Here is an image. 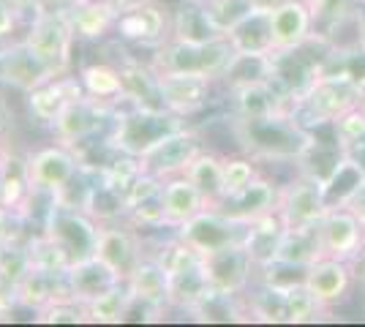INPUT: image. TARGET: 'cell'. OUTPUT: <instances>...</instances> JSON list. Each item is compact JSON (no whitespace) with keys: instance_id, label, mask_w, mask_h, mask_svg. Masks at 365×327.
<instances>
[{"instance_id":"8","label":"cell","mask_w":365,"mask_h":327,"mask_svg":"<svg viewBox=\"0 0 365 327\" xmlns=\"http://www.w3.org/2000/svg\"><path fill=\"white\" fill-rule=\"evenodd\" d=\"M202 267L213 289L227 292V295H243L254 284V273L259 265L245 243H232L224 249L202 254Z\"/></svg>"},{"instance_id":"14","label":"cell","mask_w":365,"mask_h":327,"mask_svg":"<svg viewBox=\"0 0 365 327\" xmlns=\"http://www.w3.org/2000/svg\"><path fill=\"white\" fill-rule=\"evenodd\" d=\"M202 150H205V142L199 137V131L182 125V128L172 131L169 137H164L153 150H148V153L142 156V170L153 172L155 177L167 180V177L182 175V172L188 170V164H191Z\"/></svg>"},{"instance_id":"9","label":"cell","mask_w":365,"mask_h":327,"mask_svg":"<svg viewBox=\"0 0 365 327\" xmlns=\"http://www.w3.org/2000/svg\"><path fill=\"white\" fill-rule=\"evenodd\" d=\"M28 167V180L31 188L41 191V194H61L63 188L74 180L82 172V158L71 150V145H46L41 150H36L25 158Z\"/></svg>"},{"instance_id":"48","label":"cell","mask_w":365,"mask_h":327,"mask_svg":"<svg viewBox=\"0 0 365 327\" xmlns=\"http://www.w3.org/2000/svg\"><path fill=\"white\" fill-rule=\"evenodd\" d=\"M346 207H349L351 213H357V216L365 221V188L360 191V194H357V197H354V199H351L349 204H346Z\"/></svg>"},{"instance_id":"22","label":"cell","mask_w":365,"mask_h":327,"mask_svg":"<svg viewBox=\"0 0 365 327\" xmlns=\"http://www.w3.org/2000/svg\"><path fill=\"white\" fill-rule=\"evenodd\" d=\"M161 202H164V227L167 229H178L185 221L199 216L202 210H207V199L185 175H175V177L164 180Z\"/></svg>"},{"instance_id":"12","label":"cell","mask_w":365,"mask_h":327,"mask_svg":"<svg viewBox=\"0 0 365 327\" xmlns=\"http://www.w3.org/2000/svg\"><path fill=\"white\" fill-rule=\"evenodd\" d=\"M175 234L180 237L182 243H188L194 251L207 254V251L224 249V246H232V243H245L248 224L229 218L218 207H207L191 221H185L182 227H178Z\"/></svg>"},{"instance_id":"6","label":"cell","mask_w":365,"mask_h":327,"mask_svg":"<svg viewBox=\"0 0 365 327\" xmlns=\"http://www.w3.org/2000/svg\"><path fill=\"white\" fill-rule=\"evenodd\" d=\"M327 210L322 180L308 172L300 170L287 186H278V216L287 229L317 227Z\"/></svg>"},{"instance_id":"18","label":"cell","mask_w":365,"mask_h":327,"mask_svg":"<svg viewBox=\"0 0 365 327\" xmlns=\"http://www.w3.org/2000/svg\"><path fill=\"white\" fill-rule=\"evenodd\" d=\"M215 79L197 77V74H158L161 101L169 112L191 118L210 104Z\"/></svg>"},{"instance_id":"49","label":"cell","mask_w":365,"mask_h":327,"mask_svg":"<svg viewBox=\"0 0 365 327\" xmlns=\"http://www.w3.org/2000/svg\"><path fill=\"white\" fill-rule=\"evenodd\" d=\"M303 3H308V6L317 11V16H319V11L324 9V3H327V0H303Z\"/></svg>"},{"instance_id":"32","label":"cell","mask_w":365,"mask_h":327,"mask_svg":"<svg viewBox=\"0 0 365 327\" xmlns=\"http://www.w3.org/2000/svg\"><path fill=\"white\" fill-rule=\"evenodd\" d=\"M79 82L82 90L98 101H109V104H120L125 98V82H123L120 66L112 63H88L79 68Z\"/></svg>"},{"instance_id":"13","label":"cell","mask_w":365,"mask_h":327,"mask_svg":"<svg viewBox=\"0 0 365 327\" xmlns=\"http://www.w3.org/2000/svg\"><path fill=\"white\" fill-rule=\"evenodd\" d=\"M322 256L354 262L365 246V221L349 207H330L317 224Z\"/></svg>"},{"instance_id":"29","label":"cell","mask_w":365,"mask_h":327,"mask_svg":"<svg viewBox=\"0 0 365 327\" xmlns=\"http://www.w3.org/2000/svg\"><path fill=\"white\" fill-rule=\"evenodd\" d=\"M125 284H128L131 295L139 297V300H148V303L164 306V308L169 306V273L153 254L142 256V262L134 267V273L125 279Z\"/></svg>"},{"instance_id":"1","label":"cell","mask_w":365,"mask_h":327,"mask_svg":"<svg viewBox=\"0 0 365 327\" xmlns=\"http://www.w3.org/2000/svg\"><path fill=\"white\" fill-rule=\"evenodd\" d=\"M235 134L248 156L267 161H300L317 142L292 109L267 118H235Z\"/></svg>"},{"instance_id":"34","label":"cell","mask_w":365,"mask_h":327,"mask_svg":"<svg viewBox=\"0 0 365 327\" xmlns=\"http://www.w3.org/2000/svg\"><path fill=\"white\" fill-rule=\"evenodd\" d=\"M229 41L240 55H273V36H270V9H257L245 22L229 33Z\"/></svg>"},{"instance_id":"31","label":"cell","mask_w":365,"mask_h":327,"mask_svg":"<svg viewBox=\"0 0 365 327\" xmlns=\"http://www.w3.org/2000/svg\"><path fill=\"white\" fill-rule=\"evenodd\" d=\"M123 82H125V98L128 104L148 109H167L161 101V88H158V74L153 71V66H142L137 61H128L120 66Z\"/></svg>"},{"instance_id":"33","label":"cell","mask_w":365,"mask_h":327,"mask_svg":"<svg viewBox=\"0 0 365 327\" xmlns=\"http://www.w3.org/2000/svg\"><path fill=\"white\" fill-rule=\"evenodd\" d=\"M182 175L202 191V197L207 199V207L221 204L224 199V156H218L213 150H202Z\"/></svg>"},{"instance_id":"39","label":"cell","mask_w":365,"mask_h":327,"mask_svg":"<svg viewBox=\"0 0 365 327\" xmlns=\"http://www.w3.org/2000/svg\"><path fill=\"white\" fill-rule=\"evenodd\" d=\"M330 128H333V142L338 150L354 153L357 147H365V101L346 109L341 118H335Z\"/></svg>"},{"instance_id":"16","label":"cell","mask_w":365,"mask_h":327,"mask_svg":"<svg viewBox=\"0 0 365 327\" xmlns=\"http://www.w3.org/2000/svg\"><path fill=\"white\" fill-rule=\"evenodd\" d=\"M61 71L52 68L44 58H38L25 38L22 41H11L9 47L0 52V82H6L9 88H14L19 93H31L38 85L58 77Z\"/></svg>"},{"instance_id":"21","label":"cell","mask_w":365,"mask_h":327,"mask_svg":"<svg viewBox=\"0 0 365 327\" xmlns=\"http://www.w3.org/2000/svg\"><path fill=\"white\" fill-rule=\"evenodd\" d=\"M25 95H28V109H31L33 118H36L38 123L49 125L74 98L85 95V90H82L79 77L58 74V77H52L49 82L38 85L36 90H31V93H25Z\"/></svg>"},{"instance_id":"52","label":"cell","mask_w":365,"mask_h":327,"mask_svg":"<svg viewBox=\"0 0 365 327\" xmlns=\"http://www.w3.org/2000/svg\"><path fill=\"white\" fill-rule=\"evenodd\" d=\"M9 158V150H6V142H3V137H0V164Z\"/></svg>"},{"instance_id":"2","label":"cell","mask_w":365,"mask_h":327,"mask_svg":"<svg viewBox=\"0 0 365 327\" xmlns=\"http://www.w3.org/2000/svg\"><path fill=\"white\" fill-rule=\"evenodd\" d=\"M360 101H365L363 79L346 71L317 74L292 104V112L303 125H330L335 118H341L346 109L357 107Z\"/></svg>"},{"instance_id":"17","label":"cell","mask_w":365,"mask_h":327,"mask_svg":"<svg viewBox=\"0 0 365 327\" xmlns=\"http://www.w3.org/2000/svg\"><path fill=\"white\" fill-rule=\"evenodd\" d=\"M314 22H317V11L303 0H284V3L273 6L270 9L273 55L303 49L314 38Z\"/></svg>"},{"instance_id":"24","label":"cell","mask_w":365,"mask_h":327,"mask_svg":"<svg viewBox=\"0 0 365 327\" xmlns=\"http://www.w3.org/2000/svg\"><path fill=\"white\" fill-rule=\"evenodd\" d=\"M327 207H346L365 188V164L354 153H341L330 175L322 180Z\"/></svg>"},{"instance_id":"50","label":"cell","mask_w":365,"mask_h":327,"mask_svg":"<svg viewBox=\"0 0 365 327\" xmlns=\"http://www.w3.org/2000/svg\"><path fill=\"white\" fill-rule=\"evenodd\" d=\"M278 3H284V0H257L259 9H273V6H278Z\"/></svg>"},{"instance_id":"53","label":"cell","mask_w":365,"mask_h":327,"mask_svg":"<svg viewBox=\"0 0 365 327\" xmlns=\"http://www.w3.org/2000/svg\"><path fill=\"white\" fill-rule=\"evenodd\" d=\"M0 204H3V167H0Z\"/></svg>"},{"instance_id":"51","label":"cell","mask_w":365,"mask_h":327,"mask_svg":"<svg viewBox=\"0 0 365 327\" xmlns=\"http://www.w3.org/2000/svg\"><path fill=\"white\" fill-rule=\"evenodd\" d=\"M104 3H112V6H115V9H125V6H131V3H134V0H104Z\"/></svg>"},{"instance_id":"36","label":"cell","mask_w":365,"mask_h":327,"mask_svg":"<svg viewBox=\"0 0 365 327\" xmlns=\"http://www.w3.org/2000/svg\"><path fill=\"white\" fill-rule=\"evenodd\" d=\"M284 232H287V227H284V221H281V216H278V210L248 224L245 246H248V251L254 254L257 265L267 262V259H273V254H275V249H278V243H281Z\"/></svg>"},{"instance_id":"45","label":"cell","mask_w":365,"mask_h":327,"mask_svg":"<svg viewBox=\"0 0 365 327\" xmlns=\"http://www.w3.org/2000/svg\"><path fill=\"white\" fill-rule=\"evenodd\" d=\"M28 6L36 9V0H0V41L14 36Z\"/></svg>"},{"instance_id":"23","label":"cell","mask_w":365,"mask_h":327,"mask_svg":"<svg viewBox=\"0 0 365 327\" xmlns=\"http://www.w3.org/2000/svg\"><path fill=\"white\" fill-rule=\"evenodd\" d=\"M218 210L227 213L229 218H235V221H240V224H251V221L278 210V186L270 183L264 175H259L245 191L218 204Z\"/></svg>"},{"instance_id":"38","label":"cell","mask_w":365,"mask_h":327,"mask_svg":"<svg viewBox=\"0 0 365 327\" xmlns=\"http://www.w3.org/2000/svg\"><path fill=\"white\" fill-rule=\"evenodd\" d=\"M33 267L31 251H28V240L22 243L19 237H11L9 243L0 246V286L14 292L19 281L28 276Z\"/></svg>"},{"instance_id":"54","label":"cell","mask_w":365,"mask_h":327,"mask_svg":"<svg viewBox=\"0 0 365 327\" xmlns=\"http://www.w3.org/2000/svg\"><path fill=\"white\" fill-rule=\"evenodd\" d=\"M354 3H357V6H365V0H354Z\"/></svg>"},{"instance_id":"37","label":"cell","mask_w":365,"mask_h":327,"mask_svg":"<svg viewBox=\"0 0 365 327\" xmlns=\"http://www.w3.org/2000/svg\"><path fill=\"white\" fill-rule=\"evenodd\" d=\"M128 303H131V289L125 281H120V284L109 286L107 292H101L85 303L88 322H93V325H120L125 319V311H128Z\"/></svg>"},{"instance_id":"43","label":"cell","mask_w":365,"mask_h":327,"mask_svg":"<svg viewBox=\"0 0 365 327\" xmlns=\"http://www.w3.org/2000/svg\"><path fill=\"white\" fill-rule=\"evenodd\" d=\"M287 300V322L289 325H305V322H317L322 313L327 311L317 297L305 289V284H297L284 292Z\"/></svg>"},{"instance_id":"5","label":"cell","mask_w":365,"mask_h":327,"mask_svg":"<svg viewBox=\"0 0 365 327\" xmlns=\"http://www.w3.org/2000/svg\"><path fill=\"white\" fill-rule=\"evenodd\" d=\"M74 41H76L74 28H71L66 11L36 6V16H33L28 33H25V44L38 58H44L61 74H68L71 55H74Z\"/></svg>"},{"instance_id":"30","label":"cell","mask_w":365,"mask_h":327,"mask_svg":"<svg viewBox=\"0 0 365 327\" xmlns=\"http://www.w3.org/2000/svg\"><path fill=\"white\" fill-rule=\"evenodd\" d=\"M210 292H213V286H210V281H207V273H205V267H202V259H199L197 265L182 267L178 273H169L167 303L175 306V308L191 311V308L199 306Z\"/></svg>"},{"instance_id":"3","label":"cell","mask_w":365,"mask_h":327,"mask_svg":"<svg viewBox=\"0 0 365 327\" xmlns=\"http://www.w3.org/2000/svg\"><path fill=\"white\" fill-rule=\"evenodd\" d=\"M237 49L229 41V36L205 41V44H188L169 38L161 47H155L153 55V71L155 74H197V77L218 79L224 77L229 63L235 61Z\"/></svg>"},{"instance_id":"28","label":"cell","mask_w":365,"mask_h":327,"mask_svg":"<svg viewBox=\"0 0 365 327\" xmlns=\"http://www.w3.org/2000/svg\"><path fill=\"white\" fill-rule=\"evenodd\" d=\"M172 38L188 41V44H205V41L221 38V33L215 31L202 0H182L172 11Z\"/></svg>"},{"instance_id":"15","label":"cell","mask_w":365,"mask_h":327,"mask_svg":"<svg viewBox=\"0 0 365 327\" xmlns=\"http://www.w3.org/2000/svg\"><path fill=\"white\" fill-rule=\"evenodd\" d=\"M137 227H125L120 221H109V224H98V240H96V254L104 265H109L123 281L134 273V267L142 262L145 256V246L142 237L134 232Z\"/></svg>"},{"instance_id":"4","label":"cell","mask_w":365,"mask_h":327,"mask_svg":"<svg viewBox=\"0 0 365 327\" xmlns=\"http://www.w3.org/2000/svg\"><path fill=\"white\" fill-rule=\"evenodd\" d=\"M128 104V101H125ZM185 125V118L169 112V109H148L128 104V109H118L112 131L107 134V145L112 150L131 153V156H145L158 142L169 137Z\"/></svg>"},{"instance_id":"27","label":"cell","mask_w":365,"mask_h":327,"mask_svg":"<svg viewBox=\"0 0 365 327\" xmlns=\"http://www.w3.org/2000/svg\"><path fill=\"white\" fill-rule=\"evenodd\" d=\"M71 28H74V36L82 38V41H101L107 38L109 33L118 28V16H120V9H115L112 3H104V0H88L76 9H68L66 11Z\"/></svg>"},{"instance_id":"7","label":"cell","mask_w":365,"mask_h":327,"mask_svg":"<svg viewBox=\"0 0 365 327\" xmlns=\"http://www.w3.org/2000/svg\"><path fill=\"white\" fill-rule=\"evenodd\" d=\"M115 112H118V104L98 101V98L85 93L63 109L61 115L49 123V128H52L55 140L63 142V145H82V142L98 137L107 125H112Z\"/></svg>"},{"instance_id":"26","label":"cell","mask_w":365,"mask_h":327,"mask_svg":"<svg viewBox=\"0 0 365 327\" xmlns=\"http://www.w3.org/2000/svg\"><path fill=\"white\" fill-rule=\"evenodd\" d=\"M16 303L31 308V311H41L52 300H58L68 292V281L66 273H55V270H41V267H31L28 276L19 281V286L14 289Z\"/></svg>"},{"instance_id":"11","label":"cell","mask_w":365,"mask_h":327,"mask_svg":"<svg viewBox=\"0 0 365 327\" xmlns=\"http://www.w3.org/2000/svg\"><path fill=\"white\" fill-rule=\"evenodd\" d=\"M41 232L55 237L63 249L71 254V259H88L96 254V240H98V221H93L85 210H76L68 204H61L55 199L46 224Z\"/></svg>"},{"instance_id":"20","label":"cell","mask_w":365,"mask_h":327,"mask_svg":"<svg viewBox=\"0 0 365 327\" xmlns=\"http://www.w3.org/2000/svg\"><path fill=\"white\" fill-rule=\"evenodd\" d=\"M305 289L319 300L324 308L338 306L351 289V262L346 259H333V256H319L305 270Z\"/></svg>"},{"instance_id":"44","label":"cell","mask_w":365,"mask_h":327,"mask_svg":"<svg viewBox=\"0 0 365 327\" xmlns=\"http://www.w3.org/2000/svg\"><path fill=\"white\" fill-rule=\"evenodd\" d=\"M36 322H44V325H85L88 322V308L76 297L63 295L36 313Z\"/></svg>"},{"instance_id":"25","label":"cell","mask_w":365,"mask_h":327,"mask_svg":"<svg viewBox=\"0 0 365 327\" xmlns=\"http://www.w3.org/2000/svg\"><path fill=\"white\" fill-rule=\"evenodd\" d=\"M66 281H68L71 297H76L79 303H88L96 295L107 292L109 286L120 284L123 279L109 265H104L98 256H88V259L71 262V267L66 270Z\"/></svg>"},{"instance_id":"19","label":"cell","mask_w":365,"mask_h":327,"mask_svg":"<svg viewBox=\"0 0 365 327\" xmlns=\"http://www.w3.org/2000/svg\"><path fill=\"white\" fill-rule=\"evenodd\" d=\"M235 118H267L292 109V95L275 79H257L229 90Z\"/></svg>"},{"instance_id":"42","label":"cell","mask_w":365,"mask_h":327,"mask_svg":"<svg viewBox=\"0 0 365 327\" xmlns=\"http://www.w3.org/2000/svg\"><path fill=\"white\" fill-rule=\"evenodd\" d=\"M259 175L262 172H259L254 156H224V199L237 197L240 191H245L257 180Z\"/></svg>"},{"instance_id":"10","label":"cell","mask_w":365,"mask_h":327,"mask_svg":"<svg viewBox=\"0 0 365 327\" xmlns=\"http://www.w3.org/2000/svg\"><path fill=\"white\" fill-rule=\"evenodd\" d=\"M115 33L131 44L161 47L164 41L172 38V14L167 6L155 0H134L120 11Z\"/></svg>"},{"instance_id":"41","label":"cell","mask_w":365,"mask_h":327,"mask_svg":"<svg viewBox=\"0 0 365 327\" xmlns=\"http://www.w3.org/2000/svg\"><path fill=\"white\" fill-rule=\"evenodd\" d=\"M28 251H31V262L33 267H41V270H55V273H66L71 267V254L63 249L55 237H49L46 232L36 234L28 240Z\"/></svg>"},{"instance_id":"35","label":"cell","mask_w":365,"mask_h":327,"mask_svg":"<svg viewBox=\"0 0 365 327\" xmlns=\"http://www.w3.org/2000/svg\"><path fill=\"white\" fill-rule=\"evenodd\" d=\"M319 256H322V249H319V232H317V227L287 229L273 254V259L292 262V265H303V267L317 262Z\"/></svg>"},{"instance_id":"40","label":"cell","mask_w":365,"mask_h":327,"mask_svg":"<svg viewBox=\"0 0 365 327\" xmlns=\"http://www.w3.org/2000/svg\"><path fill=\"white\" fill-rule=\"evenodd\" d=\"M202 3H205V11L221 36H229L259 9L257 0H202Z\"/></svg>"},{"instance_id":"46","label":"cell","mask_w":365,"mask_h":327,"mask_svg":"<svg viewBox=\"0 0 365 327\" xmlns=\"http://www.w3.org/2000/svg\"><path fill=\"white\" fill-rule=\"evenodd\" d=\"M16 218H19V213H14V210H9V207H3V204H0V246H3V243H9L11 237H16L14 234Z\"/></svg>"},{"instance_id":"47","label":"cell","mask_w":365,"mask_h":327,"mask_svg":"<svg viewBox=\"0 0 365 327\" xmlns=\"http://www.w3.org/2000/svg\"><path fill=\"white\" fill-rule=\"evenodd\" d=\"M88 0H36V6H46V9H61V11H68V9H76Z\"/></svg>"}]
</instances>
